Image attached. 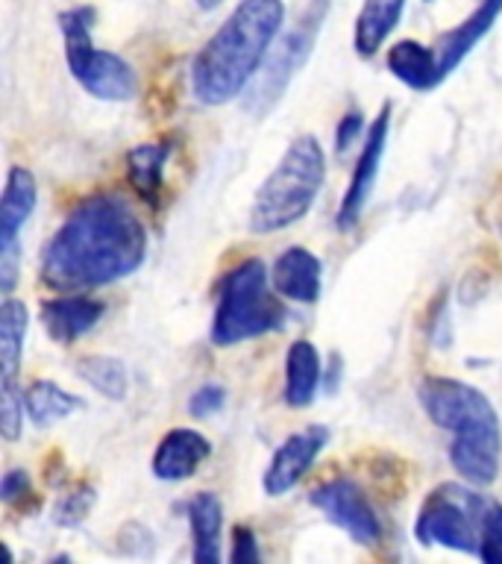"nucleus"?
I'll list each match as a JSON object with an SVG mask.
<instances>
[{
	"label": "nucleus",
	"mask_w": 502,
	"mask_h": 564,
	"mask_svg": "<svg viewBox=\"0 0 502 564\" xmlns=\"http://www.w3.org/2000/svg\"><path fill=\"white\" fill-rule=\"evenodd\" d=\"M312 506L324 511L326 520L347 532L356 544L373 546L382 541V523L376 518V509L370 506L368 494L352 479L341 476V479L317 485L312 491Z\"/></svg>",
	"instance_id": "nucleus-9"
},
{
	"label": "nucleus",
	"mask_w": 502,
	"mask_h": 564,
	"mask_svg": "<svg viewBox=\"0 0 502 564\" xmlns=\"http://www.w3.org/2000/svg\"><path fill=\"white\" fill-rule=\"evenodd\" d=\"M282 24V0H241L194 56L192 95L203 106H227L244 95L268 62Z\"/></svg>",
	"instance_id": "nucleus-2"
},
{
	"label": "nucleus",
	"mask_w": 502,
	"mask_h": 564,
	"mask_svg": "<svg viewBox=\"0 0 502 564\" xmlns=\"http://www.w3.org/2000/svg\"><path fill=\"white\" fill-rule=\"evenodd\" d=\"M148 256L139 212L114 192L79 200L42 250L39 276L59 294H79L130 276Z\"/></svg>",
	"instance_id": "nucleus-1"
},
{
	"label": "nucleus",
	"mask_w": 502,
	"mask_h": 564,
	"mask_svg": "<svg viewBox=\"0 0 502 564\" xmlns=\"http://www.w3.org/2000/svg\"><path fill=\"white\" fill-rule=\"evenodd\" d=\"M106 306L100 300L83 297V294H65V297L44 300L39 308L44 333L56 344L79 341L88 329H95L97 321L103 317Z\"/></svg>",
	"instance_id": "nucleus-14"
},
{
	"label": "nucleus",
	"mask_w": 502,
	"mask_h": 564,
	"mask_svg": "<svg viewBox=\"0 0 502 564\" xmlns=\"http://www.w3.org/2000/svg\"><path fill=\"white\" fill-rule=\"evenodd\" d=\"M197 3V9H203V12H211V9H218L223 0H194Z\"/></svg>",
	"instance_id": "nucleus-33"
},
{
	"label": "nucleus",
	"mask_w": 502,
	"mask_h": 564,
	"mask_svg": "<svg viewBox=\"0 0 502 564\" xmlns=\"http://www.w3.org/2000/svg\"><path fill=\"white\" fill-rule=\"evenodd\" d=\"M361 127H364V121H361V112H347V115H343L341 123H338V132H335L338 150L350 148L352 141H356L361 135Z\"/></svg>",
	"instance_id": "nucleus-32"
},
{
	"label": "nucleus",
	"mask_w": 502,
	"mask_h": 564,
	"mask_svg": "<svg viewBox=\"0 0 502 564\" xmlns=\"http://www.w3.org/2000/svg\"><path fill=\"white\" fill-rule=\"evenodd\" d=\"M326 441H329V430L324 423H312L306 430L294 432V435L282 441L280 447L273 449L271 465L262 476L264 494L268 497H282L294 485H299V479L312 470L315 458L320 456V449L326 447Z\"/></svg>",
	"instance_id": "nucleus-11"
},
{
	"label": "nucleus",
	"mask_w": 502,
	"mask_h": 564,
	"mask_svg": "<svg viewBox=\"0 0 502 564\" xmlns=\"http://www.w3.org/2000/svg\"><path fill=\"white\" fill-rule=\"evenodd\" d=\"M211 456V441L197 430H171L153 453V476L162 482L192 479Z\"/></svg>",
	"instance_id": "nucleus-13"
},
{
	"label": "nucleus",
	"mask_w": 502,
	"mask_h": 564,
	"mask_svg": "<svg viewBox=\"0 0 502 564\" xmlns=\"http://www.w3.org/2000/svg\"><path fill=\"white\" fill-rule=\"evenodd\" d=\"M388 70L394 74L403 86L414 91H432L438 83V70H435V53L432 44H421L414 39H403L388 51Z\"/></svg>",
	"instance_id": "nucleus-20"
},
{
	"label": "nucleus",
	"mask_w": 502,
	"mask_h": 564,
	"mask_svg": "<svg viewBox=\"0 0 502 564\" xmlns=\"http://www.w3.org/2000/svg\"><path fill=\"white\" fill-rule=\"evenodd\" d=\"M500 15H502V0H479V7H476L473 12L461 21V24H456L452 30L438 35V42L432 44L438 83H444V79H447L449 74H452V70H456L458 65L470 56V53H473L476 44L491 33Z\"/></svg>",
	"instance_id": "nucleus-12"
},
{
	"label": "nucleus",
	"mask_w": 502,
	"mask_h": 564,
	"mask_svg": "<svg viewBox=\"0 0 502 564\" xmlns=\"http://www.w3.org/2000/svg\"><path fill=\"white\" fill-rule=\"evenodd\" d=\"M388 130H391V104L382 106L376 115V121L370 123L364 148H361L359 159H356V167H352L350 185H347V192H343L341 197L338 229H352L356 224H359L361 212H364L370 194H373V188H376L379 165H382V156H385Z\"/></svg>",
	"instance_id": "nucleus-10"
},
{
	"label": "nucleus",
	"mask_w": 502,
	"mask_h": 564,
	"mask_svg": "<svg viewBox=\"0 0 502 564\" xmlns=\"http://www.w3.org/2000/svg\"><path fill=\"white\" fill-rule=\"evenodd\" d=\"M83 400L68 391H62L56 382L51 379H35L24 388V409L26 417L35 423V426H53L62 417H68L70 412H77Z\"/></svg>",
	"instance_id": "nucleus-23"
},
{
	"label": "nucleus",
	"mask_w": 502,
	"mask_h": 564,
	"mask_svg": "<svg viewBox=\"0 0 502 564\" xmlns=\"http://www.w3.org/2000/svg\"><path fill=\"white\" fill-rule=\"evenodd\" d=\"M426 3H429V0H426Z\"/></svg>",
	"instance_id": "nucleus-34"
},
{
	"label": "nucleus",
	"mask_w": 502,
	"mask_h": 564,
	"mask_svg": "<svg viewBox=\"0 0 502 564\" xmlns=\"http://www.w3.org/2000/svg\"><path fill=\"white\" fill-rule=\"evenodd\" d=\"M273 289L282 297L297 300V303H317L320 285H324V264L306 247H288L280 259L273 262L271 271Z\"/></svg>",
	"instance_id": "nucleus-15"
},
{
	"label": "nucleus",
	"mask_w": 502,
	"mask_h": 564,
	"mask_svg": "<svg viewBox=\"0 0 502 564\" xmlns=\"http://www.w3.org/2000/svg\"><path fill=\"white\" fill-rule=\"evenodd\" d=\"M91 21H95L91 7H70L59 15L65 65H68L70 77L77 79L91 97L109 100V104H127L139 95V77L123 56L100 51L91 42Z\"/></svg>",
	"instance_id": "nucleus-6"
},
{
	"label": "nucleus",
	"mask_w": 502,
	"mask_h": 564,
	"mask_svg": "<svg viewBox=\"0 0 502 564\" xmlns=\"http://www.w3.org/2000/svg\"><path fill=\"white\" fill-rule=\"evenodd\" d=\"M227 403V388L218 386V382H206L188 397V414L203 421V417H211V414H218Z\"/></svg>",
	"instance_id": "nucleus-28"
},
{
	"label": "nucleus",
	"mask_w": 502,
	"mask_h": 564,
	"mask_svg": "<svg viewBox=\"0 0 502 564\" xmlns=\"http://www.w3.org/2000/svg\"><path fill=\"white\" fill-rule=\"evenodd\" d=\"M262 558L259 553V541L250 527L232 529V564H255Z\"/></svg>",
	"instance_id": "nucleus-29"
},
{
	"label": "nucleus",
	"mask_w": 502,
	"mask_h": 564,
	"mask_svg": "<svg viewBox=\"0 0 502 564\" xmlns=\"http://www.w3.org/2000/svg\"><path fill=\"white\" fill-rule=\"evenodd\" d=\"M491 500L473 491L470 482L438 485L426 497L414 520V538L421 544L447 546L458 553L479 555L482 550V527Z\"/></svg>",
	"instance_id": "nucleus-7"
},
{
	"label": "nucleus",
	"mask_w": 502,
	"mask_h": 564,
	"mask_svg": "<svg viewBox=\"0 0 502 564\" xmlns=\"http://www.w3.org/2000/svg\"><path fill=\"white\" fill-rule=\"evenodd\" d=\"M326 156L315 135H299L282 153L250 206V232L271 236L303 220L324 188Z\"/></svg>",
	"instance_id": "nucleus-4"
},
{
	"label": "nucleus",
	"mask_w": 502,
	"mask_h": 564,
	"mask_svg": "<svg viewBox=\"0 0 502 564\" xmlns=\"http://www.w3.org/2000/svg\"><path fill=\"white\" fill-rule=\"evenodd\" d=\"M482 562L500 564L502 562V502H491L488 514H484L482 527V550H479Z\"/></svg>",
	"instance_id": "nucleus-27"
},
{
	"label": "nucleus",
	"mask_w": 502,
	"mask_h": 564,
	"mask_svg": "<svg viewBox=\"0 0 502 564\" xmlns=\"http://www.w3.org/2000/svg\"><path fill=\"white\" fill-rule=\"evenodd\" d=\"M18 256H21L18 245H0V289L7 297L18 282Z\"/></svg>",
	"instance_id": "nucleus-30"
},
{
	"label": "nucleus",
	"mask_w": 502,
	"mask_h": 564,
	"mask_svg": "<svg viewBox=\"0 0 502 564\" xmlns=\"http://www.w3.org/2000/svg\"><path fill=\"white\" fill-rule=\"evenodd\" d=\"M39 203V185L33 171L24 165H12L7 174V188L0 200V245H18V232L33 218Z\"/></svg>",
	"instance_id": "nucleus-16"
},
{
	"label": "nucleus",
	"mask_w": 502,
	"mask_h": 564,
	"mask_svg": "<svg viewBox=\"0 0 502 564\" xmlns=\"http://www.w3.org/2000/svg\"><path fill=\"white\" fill-rule=\"evenodd\" d=\"M280 291L268 280L262 259H244L218 282V303L211 317L209 338L218 347L253 341L280 329L285 306L276 297Z\"/></svg>",
	"instance_id": "nucleus-5"
},
{
	"label": "nucleus",
	"mask_w": 502,
	"mask_h": 564,
	"mask_svg": "<svg viewBox=\"0 0 502 564\" xmlns=\"http://www.w3.org/2000/svg\"><path fill=\"white\" fill-rule=\"evenodd\" d=\"M326 15H329V0H308V7L303 9L297 24L291 26L280 47L268 56V62L262 65V74L253 79L250 95H247V112L253 118L262 121L264 115L280 104V97L285 95L291 79L297 77V70L306 65L312 51H315L317 33H320Z\"/></svg>",
	"instance_id": "nucleus-8"
},
{
	"label": "nucleus",
	"mask_w": 502,
	"mask_h": 564,
	"mask_svg": "<svg viewBox=\"0 0 502 564\" xmlns=\"http://www.w3.org/2000/svg\"><path fill=\"white\" fill-rule=\"evenodd\" d=\"M77 377L95 388L97 394H103L112 403H121L130 391V379L121 359L114 356H86L77 361Z\"/></svg>",
	"instance_id": "nucleus-24"
},
{
	"label": "nucleus",
	"mask_w": 502,
	"mask_h": 564,
	"mask_svg": "<svg viewBox=\"0 0 502 564\" xmlns=\"http://www.w3.org/2000/svg\"><path fill=\"white\" fill-rule=\"evenodd\" d=\"M26 494H33L30 491V476H26V470H21V467L7 470L3 479H0V497H3V502L24 500Z\"/></svg>",
	"instance_id": "nucleus-31"
},
{
	"label": "nucleus",
	"mask_w": 502,
	"mask_h": 564,
	"mask_svg": "<svg viewBox=\"0 0 502 564\" xmlns=\"http://www.w3.org/2000/svg\"><path fill=\"white\" fill-rule=\"evenodd\" d=\"M24 426V391L18 382H0V435L7 441H18Z\"/></svg>",
	"instance_id": "nucleus-25"
},
{
	"label": "nucleus",
	"mask_w": 502,
	"mask_h": 564,
	"mask_svg": "<svg viewBox=\"0 0 502 564\" xmlns=\"http://www.w3.org/2000/svg\"><path fill=\"white\" fill-rule=\"evenodd\" d=\"M320 386V352L312 341L299 338L288 347L285 356V403L291 409H306L315 403Z\"/></svg>",
	"instance_id": "nucleus-19"
},
{
	"label": "nucleus",
	"mask_w": 502,
	"mask_h": 564,
	"mask_svg": "<svg viewBox=\"0 0 502 564\" xmlns=\"http://www.w3.org/2000/svg\"><path fill=\"white\" fill-rule=\"evenodd\" d=\"M30 312L21 300L7 297L0 306V382H15L18 365L24 356Z\"/></svg>",
	"instance_id": "nucleus-22"
},
{
	"label": "nucleus",
	"mask_w": 502,
	"mask_h": 564,
	"mask_svg": "<svg viewBox=\"0 0 502 564\" xmlns=\"http://www.w3.org/2000/svg\"><path fill=\"white\" fill-rule=\"evenodd\" d=\"M188 527H192L197 564L220 562V529H223V506L211 491H197L188 500Z\"/></svg>",
	"instance_id": "nucleus-17"
},
{
	"label": "nucleus",
	"mask_w": 502,
	"mask_h": 564,
	"mask_svg": "<svg viewBox=\"0 0 502 564\" xmlns=\"http://www.w3.org/2000/svg\"><path fill=\"white\" fill-rule=\"evenodd\" d=\"M405 0H364L352 26V47L359 56L370 59L376 56L379 47L394 33L400 18H403Z\"/></svg>",
	"instance_id": "nucleus-18"
},
{
	"label": "nucleus",
	"mask_w": 502,
	"mask_h": 564,
	"mask_svg": "<svg viewBox=\"0 0 502 564\" xmlns=\"http://www.w3.org/2000/svg\"><path fill=\"white\" fill-rule=\"evenodd\" d=\"M423 412L440 430L452 432L449 462L465 482L484 488L500 474L502 423L493 403L479 391L452 377L423 379Z\"/></svg>",
	"instance_id": "nucleus-3"
},
{
	"label": "nucleus",
	"mask_w": 502,
	"mask_h": 564,
	"mask_svg": "<svg viewBox=\"0 0 502 564\" xmlns=\"http://www.w3.org/2000/svg\"><path fill=\"white\" fill-rule=\"evenodd\" d=\"M171 156V144H139L127 153V176L141 200L150 209H159L162 200V176H165V162Z\"/></svg>",
	"instance_id": "nucleus-21"
},
{
	"label": "nucleus",
	"mask_w": 502,
	"mask_h": 564,
	"mask_svg": "<svg viewBox=\"0 0 502 564\" xmlns=\"http://www.w3.org/2000/svg\"><path fill=\"white\" fill-rule=\"evenodd\" d=\"M91 502H95V491L88 485H79V488H74V491L65 494L59 500V506H56V523L59 527H79L86 520Z\"/></svg>",
	"instance_id": "nucleus-26"
}]
</instances>
